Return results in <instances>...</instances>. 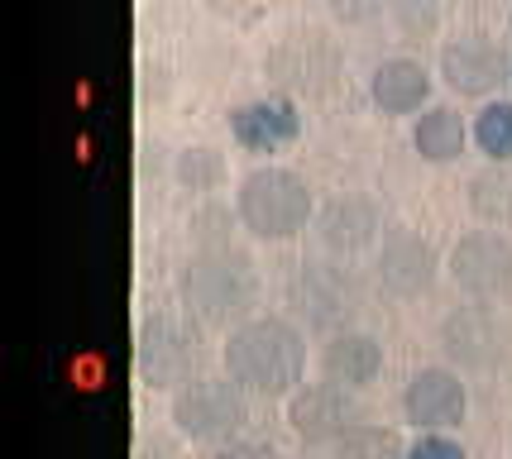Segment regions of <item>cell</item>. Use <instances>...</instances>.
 Wrapping results in <instances>:
<instances>
[{"label": "cell", "instance_id": "7", "mask_svg": "<svg viewBox=\"0 0 512 459\" xmlns=\"http://www.w3.org/2000/svg\"><path fill=\"white\" fill-rule=\"evenodd\" d=\"M436 345L450 369H460L465 378H489V373L512 369V321L508 311H498V302L450 306L436 326Z\"/></svg>", "mask_w": 512, "mask_h": 459}, {"label": "cell", "instance_id": "5", "mask_svg": "<svg viewBox=\"0 0 512 459\" xmlns=\"http://www.w3.org/2000/svg\"><path fill=\"white\" fill-rule=\"evenodd\" d=\"M288 306L292 321L302 330H316L321 340L335 335V330H350L364 311V278L359 268H350V259H307L297 263L288 283Z\"/></svg>", "mask_w": 512, "mask_h": 459}, {"label": "cell", "instance_id": "24", "mask_svg": "<svg viewBox=\"0 0 512 459\" xmlns=\"http://www.w3.org/2000/svg\"><path fill=\"white\" fill-rule=\"evenodd\" d=\"M388 20L398 24L407 44H422L441 34V0H388Z\"/></svg>", "mask_w": 512, "mask_h": 459}, {"label": "cell", "instance_id": "31", "mask_svg": "<svg viewBox=\"0 0 512 459\" xmlns=\"http://www.w3.org/2000/svg\"><path fill=\"white\" fill-rule=\"evenodd\" d=\"M508 34H512V5H508Z\"/></svg>", "mask_w": 512, "mask_h": 459}, {"label": "cell", "instance_id": "2", "mask_svg": "<svg viewBox=\"0 0 512 459\" xmlns=\"http://www.w3.org/2000/svg\"><path fill=\"white\" fill-rule=\"evenodd\" d=\"M225 373L249 397H292L307 383V330L292 316H249L221 345Z\"/></svg>", "mask_w": 512, "mask_h": 459}, {"label": "cell", "instance_id": "23", "mask_svg": "<svg viewBox=\"0 0 512 459\" xmlns=\"http://www.w3.org/2000/svg\"><path fill=\"white\" fill-rule=\"evenodd\" d=\"M235 230H245V225H240V211L221 197H201L197 206H192V216H187V240L197 244V249L235 244Z\"/></svg>", "mask_w": 512, "mask_h": 459}, {"label": "cell", "instance_id": "20", "mask_svg": "<svg viewBox=\"0 0 512 459\" xmlns=\"http://www.w3.org/2000/svg\"><path fill=\"white\" fill-rule=\"evenodd\" d=\"M225 177H230V163L216 144H187V149L173 153V182L192 197H211L221 192Z\"/></svg>", "mask_w": 512, "mask_h": 459}, {"label": "cell", "instance_id": "27", "mask_svg": "<svg viewBox=\"0 0 512 459\" xmlns=\"http://www.w3.org/2000/svg\"><path fill=\"white\" fill-rule=\"evenodd\" d=\"M211 459H283L273 445H254V440H230V445H221Z\"/></svg>", "mask_w": 512, "mask_h": 459}, {"label": "cell", "instance_id": "4", "mask_svg": "<svg viewBox=\"0 0 512 459\" xmlns=\"http://www.w3.org/2000/svg\"><path fill=\"white\" fill-rule=\"evenodd\" d=\"M264 77L292 101H321L345 82V44L331 24H292L268 44Z\"/></svg>", "mask_w": 512, "mask_h": 459}, {"label": "cell", "instance_id": "16", "mask_svg": "<svg viewBox=\"0 0 512 459\" xmlns=\"http://www.w3.org/2000/svg\"><path fill=\"white\" fill-rule=\"evenodd\" d=\"M316 369H321V378H331V383L350 388V393L374 388L383 373L379 335H369V330H359V326L335 330V335L321 340V350H316Z\"/></svg>", "mask_w": 512, "mask_h": 459}, {"label": "cell", "instance_id": "32", "mask_svg": "<svg viewBox=\"0 0 512 459\" xmlns=\"http://www.w3.org/2000/svg\"><path fill=\"white\" fill-rule=\"evenodd\" d=\"M508 321H512V297H508Z\"/></svg>", "mask_w": 512, "mask_h": 459}, {"label": "cell", "instance_id": "8", "mask_svg": "<svg viewBox=\"0 0 512 459\" xmlns=\"http://www.w3.org/2000/svg\"><path fill=\"white\" fill-rule=\"evenodd\" d=\"M168 416H173V426H178L187 440L221 450V445H230V440L249 426V393L230 373H225V378L201 373V378H192L187 388L173 393Z\"/></svg>", "mask_w": 512, "mask_h": 459}, {"label": "cell", "instance_id": "18", "mask_svg": "<svg viewBox=\"0 0 512 459\" xmlns=\"http://www.w3.org/2000/svg\"><path fill=\"white\" fill-rule=\"evenodd\" d=\"M474 139L469 134V120L460 115V106L450 101H431V106L412 120V149L422 153L426 163H455L465 144Z\"/></svg>", "mask_w": 512, "mask_h": 459}, {"label": "cell", "instance_id": "21", "mask_svg": "<svg viewBox=\"0 0 512 459\" xmlns=\"http://www.w3.org/2000/svg\"><path fill=\"white\" fill-rule=\"evenodd\" d=\"M331 459H407V440L383 421H355L335 436Z\"/></svg>", "mask_w": 512, "mask_h": 459}, {"label": "cell", "instance_id": "22", "mask_svg": "<svg viewBox=\"0 0 512 459\" xmlns=\"http://www.w3.org/2000/svg\"><path fill=\"white\" fill-rule=\"evenodd\" d=\"M469 134H474V149L489 163H512V101H503V96L484 101L469 120Z\"/></svg>", "mask_w": 512, "mask_h": 459}, {"label": "cell", "instance_id": "15", "mask_svg": "<svg viewBox=\"0 0 512 459\" xmlns=\"http://www.w3.org/2000/svg\"><path fill=\"white\" fill-rule=\"evenodd\" d=\"M230 139L249 153H278L302 139V110L292 96H259L230 110Z\"/></svg>", "mask_w": 512, "mask_h": 459}, {"label": "cell", "instance_id": "19", "mask_svg": "<svg viewBox=\"0 0 512 459\" xmlns=\"http://www.w3.org/2000/svg\"><path fill=\"white\" fill-rule=\"evenodd\" d=\"M465 206L479 225L508 230L512 225V163H484L465 182Z\"/></svg>", "mask_w": 512, "mask_h": 459}, {"label": "cell", "instance_id": "12", "mask_svg": "<svg viewBox=\"0 0 512 459\" xmlns=\"http://www.w3.org/2000/svg\"><path fill=\"white\" fill-rule=\"evenodd\" d=\"M312 235L321 244V254L331 259H359L369 249H379V240L388 235V216L383 201L369 192H335L316 206Z\"/></svg>", "mask_w": 512, "mask_h": 459}, {"label": "cell", "instance_id": "3", "mask_svg": "<svg viewBox=\"0 0 512 459\" xmlns=\"http://www.w3.org/2000/svg\"><path fill=\"white\" fill-rule=\"evenodd\" d=\"M235 211H240V225H245L249 240L288 244V240H297L302 230H312L316 192L297 168L259 163V168H249V173L240 177V187H235Z\"/></svg>", "mask_w": 512, "mask_h": 459}, {"label": "cell", "instance_id": "10", "mask_svg": "<svg viewBox=\"0 0 512 459\" xmlns=\"http://www.w3.org/2000/svg\"><path fill=\"white\" fill-rule=\"evenodd\" d=\"M446 278L465 302H508L512 297V235L508 230H469L450 244Z\"/></svg>", "mask_w": 512, "mask_h": 459}, {"label": "cell", "instance_id": "1", "mask_svg": "<svg viewBox=\"0 0 512 459\" xmlns=\"http://www.w3.org/2000/svg\"><path fill=\"white\" fill-rule=\"evenodd\" d=\"M178 297L187 316H197L206 330L245 326L249 316H259L264 297V273L259 259L245 244H221V249H192V259L178 268Z\"/></svg>", "mask_w": 512, "mask_h": 459}, {"label": "cell", "instance_id": "17", "mask_svg": "<svg viewBox=\"0 0 512 459\" xmlns=\"http://www.w3.org/2000/svg\"><path fill=\"white\" fill-rule=\"evenodd\" d=\"M431 91H436L431 67L422 58H407V53H393L369 72V101L383 115H422L431 106Z\"/></svg>", "mask_w": 512, "mask_h": 459}, {"label": "cell", "instance_id": "6", "mask_svg": "<svg viewBox=\"0 0 512 459\" xmlns=\"http://www.w3.org/2000/svg\"><path fill=\"white\" fill-rule=\"evenodd\" d=\"M206 369V340L201 326H192V316H173L158 311L144 316L134 330V378L154 393H178Z\"/></svg>", "mask_w": 512, "mask_h": 459}, {"label": "cell", "instance_id": "25", "mask_svg": "<svg viewBox=\"0 0 512 459\" xmlns=\"http://www.w3.org/2000/svg\"><path fill=\"white\" fill-rule=\"evenodd\" d=\"M326 15H331L340 29H364L388 15V0H326Z\"/></svg>", "mask_w": 512, "mask_h": 459}, {"label": "cell", "instance_id": "13", "mask_svg": "<svg viewBox=\"0 0 512 459\" xmlns=\"http://www.w3.org/2000/svg\"><path fill=\"white\" fill-rule=\"evenodd\" d=\"M402 416L417 431H455L469 416V383L450 364H426L402 388Z\"/></svg>", "mask_w": 512, "mask_h": 459}, {"label": "cell", "instance_id": "11", "mask_svg": "<svg viewBox=\"0 0 512 459\" xmlns=\"http://www.w3.org/2000/svg\"><path fill=\"white\" fill-rule=\"evenodd\" d=\"M446 259L436 254V244L412 225H393L374 249V287L388 292L393 302H422L431 287L441 283Z\"/></svg>", "mask_w": 512, "mask_h": 459}, {"label": "cell", "instance_id": "14", "mask_svg": "<svg viewBox=\"0 0 512 459\" xmlns=\"http://www.w3.org/2000/svg\"><path fill=\"white\" fill-rule=\"evenodd\" d=\"M288 402V426L302 445H335L340 431L355 426V393L340 388L331 378H316V383H302Z\"/></svg>", "mask_w": 512, "mask_h": 459}, {"label": "cell", "instance_id": "9", "mask_svg": "<svg viewBox=\"0 0 512 459\" xmlns=\"http://www.w3.org/2000/svg\"><path fill=\"white\" fill-rule=\"evenodd\" d=\"M436 77L465 101H493L512 82V48L493 29H455L436 53Z\"/></svg>", "mask_w": 512, "mask_h": 459}, {"label": "cell", "instance_id": "30", "mask_svg": "<svg viewBox=\"0 0 512 459\" xmlns=\"http://www.w3.org/2000/svg\"><path fill=\"white\" fill-rule=\"evenodd\" d=\"M503 378H508V397H512V369H508V373H503Z\"/></svg>", "mask_w": 512, "mask_h": 459}, {"label": "cell", "instance_id": "33", "mask_svg": "<svg viewBox=\"0 0 512 459\" xmlns=\"http://www.w3.org/2000/svg\"><path fill=\"white\" fill-rule=\"evenodd\" d=\"M508 87H512V82H508Z\"/></svg>", "mask_w": 512, "mask_h": 459}, {"label": "cell", "instance_id": "28", "mask_svg": "<svg viewBox=\"0 0 512 459\" xmlns=\"http://www.w3.org/2000/svg\"><path fill=\"white\" fill-rule=\"evenodd\" d=\"M211 5V15H221V20H240L254 10V0H206Z\"/></svg>", "mask_w": 512, "mask_h": 459}, {"label": "cell", "instance_id": "26", "mask_svg": "<svg viewBox=\"0 0 512 459\" xmlns=\"http://www.w3.org/2000/svg\"><path fill=\"white\" fill-rule=\"evenodd\" d=\"M407 459H469V450L450 431H422L407 445Z\"/></svg>", "mask_w": 512, "mask_h": 459}, {"label": "cell", "instance_id": "29", "mask_svg": "<svg viewBox=\"0 0 512 459\" xmlns=\"http://www.w3.org/2000/svg\"><path fill=\"white\" fill-rule=\"evenodd\" d=\"M278 5H307V0H278Z\"/></svg>", "mask_w": 512, "mask_h": 459}]
</instances>
